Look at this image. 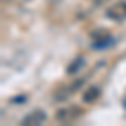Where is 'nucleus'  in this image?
Instances as JSON below:
<instances>
[{"label": "nucleus", "mask_w": 126, "mask_h": 126, "mask_svg": "<svg viewBox=\"0 0 126 126\" xmlns=\"http://www.w3.org/2000/svg\"><path fill=\"white\" fill-rule=\"evenodd\" d=\"M81 114H82V109L74 106V108H67V109H59L56 113V119L62 125H69V123H74Z\"/></svg>", "instance_id": "f257e3e1"}, {"label": "nucleus", "mask_w": 126, "mask_h": 126, "mask_svg": "<svg viewBox=\"0 0 126 126\" xmlns=\"http://www.w3.org/2000/svg\"><path fill=\"white\" fill-rule=\"evenodd\" d=\"M106 15L111 20H125L126 19V2L121 0V2L113 3V5L106 10Z\"/></svg>", "instance_id": "f03ea898"}, {"label": "nucleus", "mask_w": 126, "mask_h": 126, "mask_svg": "<svg viewBox=\"0 0 126 126\" xmlns=\"http://www.w3.org/2000/svg\"><path fill=\"white\" fill-rule=\"evenodd\" d=\"M46 113L42 111V109H35V111H32L29 113L27 116L22 119V125L24 126H30V125H42L44 121H46Z\"/></svg>", "instance_id": "7ed1b4c3"}, {"label": "nucleus", "mask_w": 126, "mask_h": 126, "mask_svg": "<svg viewBox=\"0 0 126 126\" xmlns=\"http://www.w3.org/2000/svg\"><path fill=\"white\" fill-rule=\"evenodd\" d=\"M99 96H101V89L97 86H89L86 91H84L82 99H84V103H94Z\"/></svg>", "instance_id": "20e7f679"}, {"label": "nucleus", "mask_w": 126, "mask_h": 126, "mask_svg": "<svg viewBox=\"0 0 126 126\" xmlns=\"http://www.w3.org/2000/svg\"><path fill=\"white\" fill-rule=\"evenodd\" d=\"M82 64H84V59L76 57V61L71 62V66L67 67V74H76V72H79V69L82 67Z\"/></svg>", "instance_id": "39448f33"}, {"label": "nucleus", "mask_w": 126, "mask_h": 126, "mask_svg": "<svg viewBox=\"0 0 126 126\" xmlns=\"http://www.w3.org/2000/svg\"><path fill=\"white\" fill-rule=\"evenodd\" d=\"M71 93H72V91H71V87H69V86L67 87H59L57 93H56V99H57V101H66Z\"/></svg>", "instance_id": "423d86ee"}, {"label": "nucleus", "mask_w": 126, "mask_h": 126, "mask_svg": "<svg viewBox=\"0 0 126 126\" xmlns=\"http://www.w3.org/2000/svg\"><path fill=\"white\" fill-rule=\"evenodd\" d=\"M113 44V39H111V35L106 37V39H101V40H94V44H93V47L94 49H104V47H109Z\"/></svg>", "instance_id": "0eeeda50"}, {"label": "nucleus", "mask_w": 126, "mask_h": 126, "mask_svg": "<svg viewBox=\"0 0 126 126\" xmlns=\"http://www.w3.org/2000/svg\"><path fill=\"white\" fill-rule=\"evenodd\" d=\"M91 37H93V40H101V39L109 37V34H108L104 29H97V30H94V32H91Z\"/></svg>", "instance_id": "6e6552de"}, {"label": "nucleus", "mask_w": 126, "mask_h": 126, "mask_svg": "<svg viewBox=\"0 0 126 126\" xmlns=\"http://www.w3.org/2000/svg\"><path fill=\"white\" fill-rule=\"evenodd\" d=\"M82 82H84V81H82V79H79V81H76V82H72V84H71V91H72V93H76V91H78L79 87L82 86Z\"/></svg>", "instance_id": "1a4fd4ad"}]
</instances>
